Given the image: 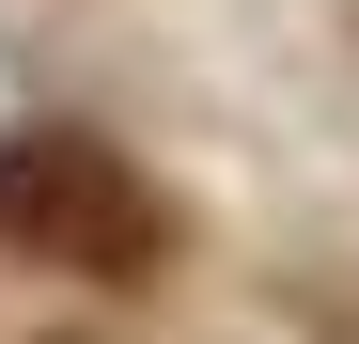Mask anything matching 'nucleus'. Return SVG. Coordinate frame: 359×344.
<instances>
[{
	"mask_svg": "<svg viewBox=\"0 0 359 344\" xmlns=\"http://www.w3.org/2000/svg\"><path fill=\"white\" fill-rule=\"evenodd\" d=\"M0 251L63 266V282H156L172 266V204L79 126H16L0 141Z\"/></svg>",
	"mask_w": 359,
	"mask_h": 344,
	"instance_id": "nucleus-1",
	"label": "nucleus"
}]
</instances>
